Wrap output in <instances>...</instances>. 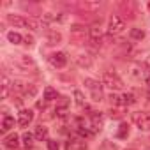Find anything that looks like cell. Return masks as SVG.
<instances>
[{
	"label": "cell",
	"mask_w": 150,
	"mask_h": 150,
	"mask_svg": "<svg viewBox=\"0 0 150 150\" xmlns=\"http://www.w3.org/2000/svg\"><path fill=\"white\" fill-rule=\"evenodd\" d=\"M50 64H51L53 67H57V69L65 67V64H67V57H65V53H64V51L51 53V55H50Z\"/></svg>",
	"instance_id": "cell-6"
},
{
	"label": "cell",
	"mask_w": 150,
	"mask_h": 150,
	"mask_svg": "<svg viewBox=\"0 0 150 150\" xmlns=\"http://www.w3.org/2000/svg\"><path fill=\"white\" fill-rule=\"evenodd\" d=\"M74 99H76L78 106H85V97H83L81 90H74Z\"/></svg>",
	"instance_id": "cell-25"
},
{
	"label": "cell",
	"mask_w": 150,
	"mask_h": 150,
	"mask_svg": "<svg viewBox=\"0 0 150 150\" xmlns=\"http://www.w3.org/2000/svg\"><path fill=\"white\" fill-rule=\"evenodd\" d=\"M25 41H27L25 44H28V46H30V44H34V37H32V35H27V37H25Z\"/></svg>",
	"instance_id": "cell-28"
},
{
	"label": "cell",
	"mask_w": 150,
	"mask_h": 150,
	"mask_svg": "<svg viewBox=\"0 0 150 150\" xmlns=\"http://www.w3.org/2000/svg\"><path fill=\"white\" fill-rule=\"evenodd\" d=\"M132 104H136L134 94H124L122 96V106H132Z\"/></svg>",
	"instance_id": "cell-18"
},
{
	"label": "cell",
	"mask_w": 150,
	"mask_h": 150,
	"mask_svg": "<svg viewBox=\"0 0 150 150\" xmlns=\"http://www.w3.org/2000/svg\"><path fill=\"white\" fill-rule=\"evenodd\" d=\"M83 85L90 90L92 101H96V103H101V101H103V83H99V81H96V80L87 78V80L83 81Z\"/></svg>",
	"instance_id": "cell-3"
},
{
	"label": "cell",
	"mask_w": 150,
	"mask_h": 150,
	"mask_svg": "<svg viewBox=\"0 0 150 150\" xmlns=\"http://www.w3.org/2000/svg\"><path fill=\"white\" fill-rule=\"evenodd\" d=\"M34 136H35V139H37V141L46 139V138H48V127H44V125H37V127H35Z\"/></svg>",
	"instance_id": "cell-14"
},
{
	"label": "cell",
	"mask_w": 150,
	"mask_h": 150,
	"mask_svg": "<svg viewBox=\"0 0 150 150\" xmlns=\"http://www.w3.org/2000/svg\"><path fill=\"white\" fill-rule=\"evenodd\" d=\"M117 136H118L120 139L127 138V136H129V125H127V124H120V127H118V132H117Z\"/></svg>",
	"instance_id": "cell-22"
},
{
	"label": "cell",
	"mask_w": 150,
	"mask_h": 150,
	"mask_svg": "<svg viewBox=\"0 0 150 150\" xmlns=\"http://www.w3.org/2000/svg\"><path fill=\"white\" fill-rule=\"evenodd\" d=\"M35 94H37V88H35V85H25L23 96H30V97H34Z\"/></svg>",
	"instance_id": "cell-24"
},
{
	"label": "cell",
	"mask_w": 150,
	"mask_h": 150,
	"mask_svg": "<svg viewBox=\"0 0 150 150\" xmlns=\"http://www.w3.org/2000/svg\"><path fill=\"white\" fill-rule=\"evenodd\" d=\"M67 108H69V99H65V97H60V101L57 103V108H55V111H57V115H65V113H67Z\"/></svg>",
	"instance_id": "cell-11"
},
{
	"label": "cell",
	"mask_w": 150,
	"mask_h": 150,
	"mask_svg": "<svg viewBox=\"0 0 150 150\" xmlns=\"http://www.w3.org/2000/svg\"><path fill=\"white\" fill-rule=\"evenodd\" d=\"M44 99L46 101H55L57 99V90L53 87H46L44 88Z\"/></svg>",
	"instance_id": "cell-21"
},
{
	"label": "cell",
	"mask_w": 150,
	"mask_h": 150,
	"mask_svg": "<svg viewBox=\"0 0 150 150\" xmlns=\"http://www.w3.org/2000/svg\"><path fill=\"white\" fill-rule=\"evenodd\" d=\"M18 64H20L23 69H28V67H35L34 60H32L28 55H20V57H18Z\"/></svg>",
	"instance_id": "cell-12"
},
{
	"label": "cell",
	"mask_w": 150,
	"mask_h": 150,
	"mask_svg": "<svg viewBox=\"0 0 150 150\" xmlns=\"http://www.w3.org/2000/svg\"><path fill=\"white\" fill-rule=\"evenodd\" d=\"M44 106H46V103H44V101H42V103H41V101L37 103V108H39V110H44Z\"/></svg>",
	"instance_id": "cell-29"
},
{
	"label": "cell",
	"mask_w": 150,
	"mask_h": 150,
	"mask_svg": "<svg viewBox=\"0 0 150 150\" xmlns=\"http://www.w3.org/2000/svg\"><path fill=\"white\" fill-rule=\"evenodd\" d=\"M13 127H14V118L9 117V115H6L4 120H2V131H9V129H13Z\"/></svg>",
	"instance_id": "cell-19"
},
{
	"label": "cell",
	"mask_w": 150,
	"mask_h": 150,
	"mask_svg": "<svg viewBox=\"0 0 150 150\" xmlns=\"http://www.w3.org/2000/svg\"><path fill=\"white\" fill-rule=\"evenodd\" d=\"M34 134H30V132H23V136H21V139H23V146L25 148H32V145H34Z\"/></svg>",
	"instance_id": "cell-17"
},
{
	"label": "cell",
	"mask_w": 150,
	"mask_h": 150,
	"mask_svg": "<svg viewBox=\"0 0 150 150\" xmlns=\"http://www.w3.org/2000/svg\"><path fill=\"white\" fill-rule=\"evenodd\" d=\"M65 150H87V143L83 139L74 138V139H69L65 143Z\"/></svg>",
	"instance_id": "cell-9"
},
{
	"label": "cell",
	"mask_w": 150,
	"mask_h": 150,
	"mask_svg": "<svg viewBox=\"0 0 150 150\" xmlns=\"http://www.w3.org/2000/svg\"><path fill=\"white\" fill-rule=\"evenodd\" d=\"M7 39H9L11 44H21V41H23V37H21L18 32H9V34H7Z\"/></svg>",
	"instance_id": "cell-20"
},
{
	"label": "cell",
	"mask_w": 150,
	"mask_h": 150,
	"mask_svg": "<svg viewBox=\"0 0 150 150\" xmlns=\"http://www.w3.org/2000/svg\"><path fill=\"white\" fill-rule=\"evenodd\" d=\"M146 83H148V87H150V76H148V80H146Z\"/></svg>",
	"instance_id": "cell-30"
},
{
	"label": "cell",
	"mask_w": 150,
	"mask_h": 150,
	"mask_svg": "<svg viewBox=\"0 0 150 150\" xmlns=\"http://www.w3.org/2000/svg\"><path fill=\"white\" fill-rule=\"evenodd\" d=\"M108 101H110V104H111V106H122V96L111 94V96L108 97Z\"/></svg>",
	"instance_id": "cell-23"
},
{
	"label": "cell",
	"mask_w": 150,
	"mask_h": 150,
	"mask_svg": "<svg viewBox=\"0 0 150 150\" xmlns=\"http://www.w3.org/2000/svg\"><path fill=\"white\" fill-rule=\"evenodd\" d=\"M71 32H72V34H85V27H81V25H74V27L71 28Z\"/></svg>",
	"instance_id": "cell-27"
},
{
	"label": "cell",
	"mask_w": 150,
	"mask_h": 150,
	"mask_svg": "<svg viewBox=\"0 0 150 150\" xmlns=\"http://www.w3.org/2000/svg\"><path fill=\"white\" fill-rule=\"evenodd\" d=\"M4 146L9 148V150H16V148L20 146V136H18L16 132L7 134V136L4 138Z\"/></svg>",
	"instance_id": "cell-7"
},
{
	"label": "cell",
	"mask_w": 150,
	"mask_h": 150,
	"mask_svg": "<svg viewBox=\"0 0 150 150\" xmlns=\"http://www.w3.org/2000/svg\"><path fill=\"white\" fill-rule=\"evenodd\" d=\"M124 28H125L124 18L118 16V14H111L110 20H108V34L110 35H118V34L124 32Z\"/></svg>",
	"instance_id": "cell-2"
},
{
	"label": "cell",
	"mask_w": 150,
	"mask_h": 150,
	"mask_svg": "<svg viewBox=\"0 0 150 150\" xmlns=\"http://www.w3.org/2000/svg\"><path fill=\"white\" fill-rule=\"evenodd\" d=\"M7 21L13 27H18V28H34L35 27L34 21H30V20H27V18H23L20 14H9L7 16Z\"/></svg>",
	"instance_id": "cell-5"
},
{
	"label": "cell",
	"mask_w": 150,
	"mask_h": 150,
	"mask_svg": "<svg viewBox=\"0 0 150 150\" xmlns=\"http://www.w3.org/2000/svg\"><path fill=\"white\" fill-rule=\"evenodd\" d=\"M103 85L108 87L110 90H120V88H124L122 78L118 76L117 72H113V71H104V74H103Z\"/></svg>",
	"instance_id": "cell-1"
},
{
	"label": "cell",
	"mask_w": 150,
	"mask_h": 150,
	"mask_svg": "<svg viewBox=\"0 0 150 150\" xmlns=\"http://www.w3.org/2000/svg\"><path fill=\"white\" fill-rule=\"evenodd\" d=\"M48 150H60V145L57 139H48Z\"/></svg>",
	"instance_id": "cell-26"
},
{
	"label": "cell",
	"mask_w": 150,
	"mask_h": 150,
	"mask_svg": "<svg viewBox=\"0 0 150 150\" xmlns=\"http://www.w3.org/2000/svg\"><path fill=\"white\" fill-rule=\"evenodd\" d=\"M32 120H34V113H32L30 110H21V111H20V115H18V124H20L21 127H27Z\"/></svg>",
	"instance_id": "cell-8"
},
{
	"label": "cell",
	"mask_w": 150,
	"mask_h": 150,
	"mask_svg": "<svg viewBox=\"0 0 150 150\" xmlns=\"http://www.w3.org/2000/svg\"><path fill=\"white\" fill-rule=\"evenodd\" d=\"M76 64H78L80 67L88 69V67H92V58H90L88 55H78V57H76Z\"/></svg>",
	"instance_id": "cell-13"
},
{
	"label": "cell",
	"mask_w": 150,
	"mask_h": 150,
	"mask_svg": "<svg viewBox=\"0 0 150 150\" xmlns=\"http://www.w3.org/2000/svg\"><path fill=\"white\" fill-rule=\"evenodd\" d=\"M129 35H131L132 41H141V39H145V32H143L141 28H131Z\"/></svg>",
	"instance_id": "cell-16"
},
{
	"label": "cell",
	"mask_w": 150,
	"mask_h": 150,
	"mask_svg": "<svg viewBox=\"0 0 150 150\" xmlns=\"http://www.w3.org/2000/svg\"><path fill=\"white\" fill-rule=\"evenodd\" d=\"M60 41H62V34H60V32L51 30V32L48 34V42H50V44H58Z\"/></svg>",
	"instance_id": "cell-15"
},
{
	"label": "cell",
	"mask_w": 150,
	"mask_h": 150,
	"mask_svg": "<svg viewBox=\"0 0 150 150\" xmlns=\"http://www.w3.org/2000/svg\"><path fill=\"white\" fill-rule=\"evenodd\" d=\"M88 37H90V41L94 44H101L103 42V32H101V28L99 27H90L88 28Z\"/></svg>",
	"instance_id": "cell-10"
},
{
	"label": "cell",
	"mask_w": 150,
	"mask_h": 150,
	"mask_svg": "<svg viewBox=\"0 0 150 150\" xmlns=\"http://www.w3.org/2000/svg\"><path fill=\"white\" fill-rule=\"evenodd\" d=\"M132 122L139 131H150V113L148 111H136L132 113Z\"/></svg>",
	"instance_id": "cell-4"
}]
</instances>
